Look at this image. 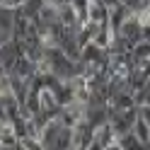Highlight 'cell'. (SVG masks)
<instances>
[{"label": "cell", "mask_w": 150, "mask_h": 150, "mask_svg": "<svg viewBox=\"0 0 150 150\" xmlns=\"http://www.w3.org/2000/svg\"><path fill=\"white\" fill-rule=\"evenodd\" d=\"M119 143H121V148H124V150H148V145H143V140H140L133 131L126 133V136H121Z\"/></svg>", "instance_id": "6da1fadb"}, {"label": "cell", "mask_w": 150, "mask_h": 150, "mask_svg": "<svg viewBox=\"0 0 150 150\" xmlns=\"http://www.w3.org/2000/svg\"><path fill=\"white\" fill-rule=\"evenodd\" d=\"M133 133L143 140V145H150V124L143 119V116H138L136 121V126H133Z\"/></svg>", "instance_id": "7a4b0ae2"}, {"label": "cell", "mask_w": 150, "mask_h": 150, "mask_svg": "<svg viewBox=\"0 0 150 150\" xmlns=\"http://www.w3.org/2000/svg\"><path fill=\"white\" fill-rule=\"evenodd\" d=\"M27 3H29V0H3V7H7V10H20Z\"/></svg>", "instance_id": "3957f363"}]
</instances>
